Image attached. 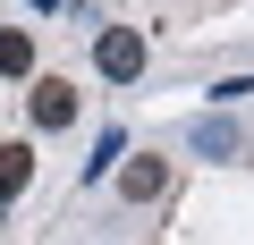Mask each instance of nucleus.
<instances>
[{
	"label": "nucleus",
	"instance_id": "1",
	"mask_svg": "<svg viewBox=\"0 0 254 245\" xmlns=\"http://www.w3.org/2000/svg\"><path fill=\"white\" fill-rule=\"evenodd\" d=\"M144 59H153V43H144L136 26H102V34H93V68H102L110 85H136Z\"/></svg>",
	"mask_w": 254,
	"mask_h": 245
},
{
	"label": "nucleus",
	"instance_id": "2",
	"mask_svg": "<svg viewBox=\"0 0 254 245\" xmlns=\"http://www.w3.org/2000/svg\"><path fill=\"white\" fill-rule=\"evenodd\" d=\"M26 110H34V127H76V85L68 76H34Z\"/></svg>",
	"mask_w": 254,
	"mask_h": 245
},
{
	"label": "nucleus",
	"instance_id": "3",
	"mask_svg": "<svg viewBox=\"0 0 254 245\" xmlns=\"http://www.w3.org/2000/svg\"><path fill=\"white\" fill-rule=\"evenodd\" d=\"M161 186H170V169H161L153 152H144V161H127V169H119V195H127V203H153Z\"/></svg>",
	"mask_w": 254,
	"mask_h": 245
},
{
	"label": "nucleus",
	"instance_id": "4",
	"mask_svg": "<svg viewBox=\"0 0 254 245\" xmlns=\"http://www.w3.org/2000/svg\"><path fill=\"white\" fill-rule=\"evenodd\" d=\"M0 76H9V85L34 76V34H26V26H0Z\"/></svg>",
	"mask_w": 254,
	"mask_h": 245
},
{
	"label": "nucleus",
	"instance_id": "5",
	"mask_svg": "<svg viewBox=\"0 0 254 245\" xmlns=\"http://www.w3.org/2000/svg\"><path fill=\"white\" fill-rule=\"evenodd\" d=\"M26 186H34V152H26V144H0V203L26 195Z\"/></svg>",
	"mask_w": 254,
	"mask_h": 245
},
{
	"label": "nucleus",
	"instance_id": "6",
	"mask_svg": "<svg viewBox=\"0 0 254 245\" xmlns=\"http://www.w3.org/2000/svg\"><path fill=\"white\" fill-rule=\"evenodd\" d=\"M195 152H212V161H229L237 152V127H229V118H195V136H187Z\"/></svg>",
	"mask_w": 254,
	"mask_h": 245
},
{
	"label": "nucleus",
	"instance_id": "7",
	"mask_svg": "<svg viewBox=\"0 0 254 245\" xmlns=\"http://www.w3.org/2000/svg\"><path fill=\"white\" fill-rule=\"evenodd\" d=\"M119 152H127V136H119V127H102V144H93V161H85V178H110V161H119Z\"/></svg>",
	"mask_w": 254,
	"mask_h": 245
},
{
	"label": "nucleus",
	"instance_id": "8",
	"mask_svg": "<svg viewBox=\"0 0 254 245\" xmlns=\"http://www.w3.org/2000/svg\"><path fill=\"white\" fill-rule=\"evenodd\" d=\"M34 9H68V0H34Z\"/></svg>",
	"mask_w": 254,
	"mask_h": 245
}]
</instances>
